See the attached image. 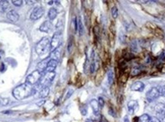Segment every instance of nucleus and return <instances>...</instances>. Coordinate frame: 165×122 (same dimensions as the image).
<instances>
[{"label": "nucleus", "mask_w": 165, "mask_h": 122, "mask_svg": "<svg viewBox=\"0 0 165 122\" xmlns=\"http://www.w3.org/2000/svg\"><path fill=\"white\" fill-rule=\"evenodd\" d=\"M35 92V88L28 83L19 85L12 91V95L17 100H23L34 95Z\"/></svg>", "instance_id": "obj_1"}, {"label": "nucleus", "mask_w": 165, "mask_h": 122, "mask_svg": "<svg viewBox=\"0 0 165 122\" xmlns=\"http://www.w3.org/2000/svg\"><path fill=\"white\" fill-rule=\"evenodd\" d=\"M35 51L38 55L46 54L51 51V41L48 38H43L36 45Z\"/></svg>", "instance_id": "obj_2"}, {"label": "nucleus", "mask_w": 165, "mask_h": 122, "mask_svg": "<svg viewBox=\"0 0 165 122\" xmlns=\"http://www.w3.org/2000/svg\"><path fill=\"white\" fill-rule=\"evenodd\" d=\"M41 76H42V74H41L40 72H38V70H35V71H34L33 73H32L31 74H29V76H27L25 83L31 85V86H34V85L39 83L40 79H41Z\"/></svg>", "instance_id": "obj_3"}, {"label": "nucleus", "mask_w": 165, "mask_h": 122, "mask_svg": "<svg viewBox=\"0 0 165 122\" xmlns=\"http://www.w3.org/2000/svg\"><path fill=\"white\" fill-rule=\"evenodd\" d=\"M54 77H55V73H45L44 75L41 76V79L39 81V84L42 86V87L45 86H48L51 83H52V81L54 80Z\"/></svg>", "instance_id": "obj_4"}, {"label": "nucleus", "mask_w": 165, "mask_h": 122, "mask_svg": "<svg viewBox=\"0 0 165 122\" xmlns=\"http://www.w3.org/2000/svg\"><path fill=\"white\" fill-rule=\"evenodd\" d=\"M159 92L157 87H153L146 93V99L148 102H152L159 98Z\"/></svg>", "instance_id": "obj_5"}, {"label": "nucleus", "mask_w": 165, "mask_h": 122, "mask_svg": "<svg viewBox=\"0 0 165 122\" xmlns=\"http://www.w3.org/2000/svg\"><path fill=\"white\" fill-rule=\"evenodd\" d=\"M60 36H61V34L59 31L55 32L53 35L52 39L51 41V50L52 51L58 48L59 46H60Z\"/></svg>", "instance_id": "obj_6"}, {"label": "nucleus", "mask_w": 165, "mask_h": 122, "mask_svg": "<svg viewBox=\"0 0 165 122\" xmlns=\"http://www.w3.org/2000/svg\"><path fill=\"white\" fill-rule=\"evenodd\" d=\"M44 13H45V8L43 7H37L36 8L33 10L30 16L31 20L32 21H36L41 18L43 16Z\"/></svg>", "instance_id": "obj_7"}, {"label": "nucleus", "mask_w": 165, "mask_h": 122, "mask_svg": "<svg viewBox=\"0 0 165 122\" xmlns=\"http://www.w3.org/2000/svg\"><path fill=\"white\" fill-rule=\"evenodd\" d=\"M128 108V111L130 114H135V112H136L138 110V102L135 100H131L130 101H129V103L127 105Z\"/></svg>", "instance_id": "obj_8"}, {"label": "nucleus", "mask_w": 165, "mask_h": 122, "mask_svg": "<svg viewBox=\"0 0 165 122\" xmlns=\"http://www.w3.org/2000/svg\"><path fill=\"white\" fill-rule=\"evenodd\" d=\"M154 111L157 116H160V117H163L165 116V105L163 103H157L154 106Z\"/></svg>", "instance_id": "obj_9"}, {"label": "nucleus", "mask_w": 165, "mask_h": 122, "mask_svg": "<svg viewBox=\"0 0 165 122\" xmlns=\"http://www.w3.org/2000/svg\"><path fill=\"white\" fill-rule=\"evenodd\" d=\"M52 28H53L52 23L50 21H45L41 24V26H40L39 30L42 32H45V33H49V32L51 31Z\"/></svg>", "instance_id": "obj_10"}, {"label": "nucleus", "mask_w": 165, "mask_h": 122, "mask_svg": "<svg viewBox=\"0 0 165 122\" xmlns=\"http://www.w3.org/2000/svg\"><path fill=\"white\" fill-rule=\"evenodd\" d=\"M7 18L11 21L12 22H17L19 19V15L15 10H9L7 12Z\"/></svg>", "instance_id": "obj_11"}, {"label": "nucleus", "mask_w": 165, "mask_h": 122, "mask_svg": "<svg viewBox=\"0 0 165 122\" xmlns=\"http://www.w3.org/2000/svg\"><path fill=\"white\" fill-rule=\"evenodd\" d=\"M144 83L141 81H137L135 82L134 83H132V86H131V90L134 91V92H142L144 89Z\"/></svg>", "instance_id": "obj_12"}, {"label": "nucleus", "mask_w": 165, "mask_h": 122, "mask_svg": "<svg viewBox=\"0 0 165 122\" xmlns=\"http://www.w3.org/2000/svg\"><path fill=\"white\" fill-rule=\"evenodd\" d=\"M57 66V62L55 61L54 60H49L48 63V66H47V69H46V72L48 73H53L54 72V70H56Z\"/></svg>", "instance_id": "obj_13"}, {"label": "nucleus", "mask_w": 165, "mask_h": 122, "mask_svg": "<svg viewBox=\"0 0 165 122\" xmlns=\"http://www.w3.org/2000/svg\"><path fill=\"white\" fill-rule=\"evenodd\" d=\"M48 61H49V60L45 59V60H42L41 62H40L39 64H38V66H37V70H38V72H40L41 74H42V73H43L45 71H46Z\"/></svg>", "instance_id": "obj_14"}, {"label": "nucleus", "mask_w": 165, "mask_h": 122, "mask_svg": "<svg viewBox=\"0 0 165 122\" xmlns=\"http://www.w3.org/2000/svg\"><path fill=\"white\" fill-rule=\"evenodd\" d=\"M90 105L92 107L93 111L94 114L96 115H98L99 114V109H100V106L99 105V102L96 99H93L90 101Z\"/></svg>", "instance_id": "obj_15"}, {"label": "nucleus", "mask_w": 165, "mask_h": 122, "mask_svg": "<svg viewBox=\"0 0 165 122\" xmlns=\"http://www.w3.org/2000/svg\"><path fill=\"white\" fill-rule=\"evenodd\" d=\"M10 5L9 2L5 0H2L0 1V13H5L9 8Z\"/></svg>", "instance_id": "obj_16"}, {"label": "nucleus", "mask_w": 165, "mask_h": 122, "mask_svg": "<svg viewBox=\"0 0 165 122\" xmlns=\"http://www.w3.org/2000/svg\"><path fill=\"white\" fill-rule=\"evenodd\" d=\"M60 50L59 48L51 52V60H55V61H57V62H58L59 60H60Z\"/></svg>", "instance_id": "obj_17"}, {"label": "nucleus", "mask_w": 165, "mask_h": 122, "mask_svg": "<svg viewBox=\"0 0 165 122\" xmlns=\"http://www.w3.org/2000/svg\"><path fill=\"white\" fill-rule=\"evenodd\" d=\"M50 93V88L48 86H45L42 87L39 92V98H44L48 96Z\"/></svg>", "instance_id": "obj_18"}, {"label": "nucleus", "mask_w": 165, "mask_h": 122, "mask_svg": "<svg viewBox=\"0 0 165 122\" xmlns=\"http://www.w3.org/2000/svg\"><path fill=\"white\" fill-rule=\"evenodd\" d=\"M57 16V11L55 8H51L48 11V18L50 21H53Z\"/></svg>", "instance_id": "obj_19"}, {"label": "nucleus", "mask_w": 165, "mask_h": 122, "mask_svg": "<svg viewBox=\"0 0 165 122\" xmlns=\"http://www.w3.org/2000/svg\"><path fill=\"white\" fill-rule=\"evenodd\" d=\"M77 30L80 37L84 35V27H83V25H82V22L80 18L78 19L77 21Z\"/></svg>", "instance_id": "obj_20"}, {"label": "nucleus", "mask_w": 165, "mask_h": 122, "mask_svg": "<svg viewBox=\"0 0 165 122\" xmlns=\"http://www.w3.org/2000/svg\"><path fill=\"white\" fill-rule=\"evenodd\" d=\"M108 82L109 85H112L114 82V73L111 70L108 72Z\"/></svg>", "instance_id": "obj_21"}, {"label": "nucleus", "mask_w": 165, "mask_h": 122, "mask_svg": "<svg viewBox=\"0 0 165 122\" xmlns=\"http://www.w3.org/2000/svg\"><path fill=\"white\" fill-rule=\"evenodd\" d=\"M150 118H151V117L148 114H144L141 117H139V122H149Z\"/></svg>", "instance_id": "obj_22"}, {"label": "nucleus", "mask_w": 165, "mask_h": 122, "mask_svg": "<svg viewBox=\"0 0 165 122\" xmlns=\"http://www.w3.org/2000/svg\"><path fill=\"white\" fill-rule=\"evenodd\" d=\"M73 47V37L71 36L68 40V45H67V51H68V52H70V51H72Z\"/></svg>", "instance_id": "obj_23"}, {"label": "nucleus", "mask_w": 165, "mask_h": 122, "mask_svg": "<svg viewBox=\"0 0 165 122\" xmlns=\"http://www.w3.org/2000/svg\"><path fill=\"white\" fill-rule=\"evenodd\" d=\"M112 12V16L114 19H116L118 18V15H119V12H118V8L117 7L113 6L111 9Z\"/></svg>", "instance_id": "obj_24"}, {"label": "nucleus", "mask_w": 165, "mask_h": 122, "mask_svg": "<svg viewBox=\"0 0 165 122\" xmlns=\"http://www.w3.org/2000/svg\"><path fill=\"white\" fill-rule=\"evenodd\" d=\"M157 88V90H158L159 92V95H160V96L165 97V86H160Z\"/></svg>", "instance_id": "obj_25"}, {"label": "nucleus", "mask_w": 165, "mask_h": 122, "mask_svg": "<svg viewBox=\"0 0 165 122\" xmlns=\"http://www.w3.org/2000/svg\"><path fill=\"white\" fill-rule=\"evenodd\" d=\"M80 112L83 116L87 114V106L86 105H83L80 107Z\"/></svg>", "instance_id": "obj_26"}, {"label": "nucleus", "mask_w": 165, "mask_h": 122, "mask_svg": "<svg viewBox=\"0 0 165 122\" xmlns=\"http://www.w3.org/2000/svg\"><path fill=\"white\" fill-rule=\"evenodd\" d=\"M12 4L15 5V6L20 7L21 5L23 4L22 0H12Z\"/></svg>", "instance_id": "obj_27"}, {"label": "nucleus", "mask_w": 165, "mask_h": 122, "mask_svg": "<svg viewBox=\"0 0 165 122\" xmlns=\"http://www.w3.org/2000/svg\"><path fill=\"white\" fill-rule=\"evenodd\" d=\"M140 73H141V70H140V68H138V67H135V68H133L132 71L131 72V73H132V76H137V75L139 74Z\"/></svg>", "instance_id": "obj_28"}, {"label": "nucleus", "mask_w": 165, "mask_h": 122, "mask_svg": "<svg viewBox=\"0 0 165 122\" xmlns=\"http://www.w3.org/2000/svg\"><path fill=\"white\" fill-rule=\"evenodd\" d=\"M98 102H99V105L100 108H103V107L104 106V104H105V101H104V99H103L102 97H99Z\"/></svg>", "instance_id": "obj_29"}, {"label": "nucleus", "mask_w": 165, "mask_h": 122, "mask_svg": "<svg viewBox=\"0 0 165 122\" xmlns=\"http://www.w3.org/2000/svg\"><path fill=\"white\" fill-rule=\"evenodd\" d=\"M149 122H160V120H159L157 117H151Z\"/></svg>", "instance_id": "obj_30"}, {"label": "nucleus", "mask_w": 165, "mask_h": 122, "mask_svg": "<svg viewBox=\"0 0 165 122\" xmlns=\"http://www.w3.org/2000/svg\"><path fill=\"white\" fill-rule=\"evenodd\" d=\"M73 90H70V91H69V92H68V93H67V97H66V98H70V96L72 95V94H73Z\"/></svg>", "instance_id": "obj_31"}, {"label": "nucleus", "mask_w": 165, "mask_h": 122, "mask_svg": "<svg viewBox=\"0 0 165 122\" xmlns=\"http://www.w3.org/2000/svg\"><path fill=\"white\" fill-rule=\"evenodd\" d=\"M45 102V100H42V101H40V102H38V103H37V105H38V106H41V105H43Z\"/></svg>", "instance_id": "obj_32"}, {"label": "nucleus", "mask_w": 165, "mask_h": 122, "mask_svg": "<svg viewBox=\"0 0 165 122\" xmlns=\"http://www.w3.org/2000/svg\"><path fill=\"white\" fill-rule=\"evenodd\" d=\"M133 122H139V117H136V119H135V117H134Z\"/></svg>", "instance_id": "obj_33"}, {"label": "nucleus", "mask_w": 165, "mask_h": 122, "mask_svg": "<svg viewBox=\"0 0 165 122\" xmlns=\"http://www.w3.org/2000/svg\"><path fill=\"white\" fill-rule=\"evenodd\" d=\"M160 122H165V116L162 117L161 120H160Z\"/></svg>", "instance_id": "obj_34"}, {"label": "nucleus", "mask_w": 165, "mask_h": 122, "mask_svg": "<svg viewBox=\"0 0 165 122\" xmlns=\"http://www.w3.org/2000/svg\"><path fill=\"white\" fill-rule=\"evenodd\" d=\"M35 2H32V1H27V3L28 4H33L35 3Z\"/></svg>", "instance_id": "obj_35"}, {"label": "nucleus", "mask_w": 165, "mask_h": 122, "mask_svg": "<svg viewBox=\"0 0 165 122\" xmlns=\"http://www.w3.org/2000/svg\"><path fill=\"white\" fill-rule=\"evenodd\" d=\"M85 122H93V120H90V119H87V120H86Z\"/></svg>", "instance_id": "obj_36"}]
</instances>
